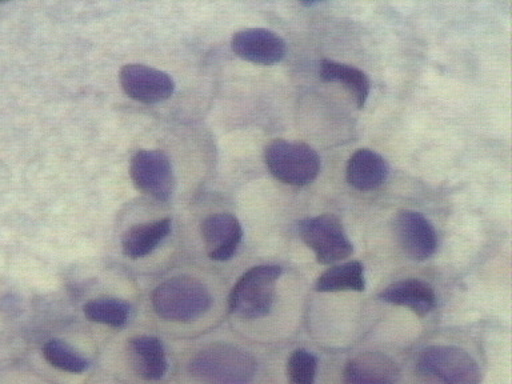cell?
I'll return each instance as SVG.
<instances>
[{
    "label": "cell",
    "mask_w": 512,
    "mask_h": 384,
    "mask_svg": "<svg viewBox=\"0 0 512 384\" xmlns=\"http://www.w3.org/2000/svg\"><path fill=\"white\" fill-rule=\"evenodd\" d=\"M299 234L307 247L315 252L320 264L340 262L354 252L342 222L332 214L303 219L299 223Z\"/></svg>",
    "instance_id": "8992f818"
},
{
    "label": "cell",
    "mask_w": 512,
    "mask_h": 384,
    "mask_svg": "<svg viewBox=\"0 0 512 384\" xmlns=\"http://www.w3.org/2000/svg\"><path fill=\"white\" fill-rule=\"evenodd\" d=\"M42 352L44 359L60 371L82 374L88 368V360L63 340H48L44 343Z\"/></svg>",
    "instance_id": "ffe728a7"
},
{
    "label": "cell",
    "mask_w": 512,
    "mask_h": 384,
    "mask_svg": "<svg viewBox=\"0 0 512 384\" xmlns=\"http://www.w3.org/2000/svg\"><path fill=\"white\" fill-rule=\"evenodd\" d=\"M318 359L310 351L295 350L287 362V374L291 384H315Z\"/></svg>",
    "instance_id": "44dd1931"
},
{
    "label": "cell",
    "mask_w": 512,
    "mask_h": 384,
    "mask_svg": "<svg viewBox=\"0 0 512 384\" xmlns=\"http://www.w3.org/2000/svg\"><path fill=\"white\" fill-rule=\"evenodd\" d=\"M395 232L400 247L408 258L423 262L435 254L438 247L435 228L420 212H399L395 220Z\"/></svg>",
    "instance_id": "9c48e42d"
},
{
    "label": "cell",
    "mask_w": 512,
    "mask_h": 384,
    "mask_svg": "<svg viewBox=\"0 0 512 384\" xmlns=\"http://www.w3.org/2000/svg\"><path fill=\"white\" fill-rule=\"evenodd\" d=\"M264 160L271 174L290 186H307L320 171L319 155L306 143L276 139L266 147Z\"/></svg>",
    "instance_id": "277c9868"
},
{
    "label": "cell",
    "mask_w": 512,
    "mask_h": 384,
    "mask_svg": "<svg viewBox=\"0 0 512 384\" xmlns=\"http://www.w3.org/2000/svg\"><path fill=\"white\" fill-rule=\"evenodd\" d=\"M152 307L159 318L187 323L210 310L212 298L206 286L190 276H175L156 287Z\"/></svg>",
    "instance_id": "6da1fadb"
},
{
    "label": "cell",
    "mask_w": 512,
    "mask_h": 384,
    "mask_svg": "<svg viewBox=\"0 0 512 384\" xmlns=\"http://www.w3.org/2000/svg\"><path fill=\"white\" fill-rule=\"evenodd\" d=\"M380 300L406 307L418 316H426L435 308L436 296L430 284L419 279H403L384 288Z\"/></svg>",
    "instance_id": "4fadbf2b"
},
{
    "label": "cell",
    "mask_w": 512,
    "mask_h": 384,
    "mask_svg": "<svg viewBox=\"0 0 512 384\" xmlns=\"http://www.w3.org/2000/svg\"><path fill=\"white\" fill-rule=\"evenodd\" d=\"M171 224V219L166 218L128 228L122 238L123 254L130 259L150 255L170 234Z\"/></svg>",
    "instance_id": "2e32d148"
},
{
    "label": "cell",
    "mask_w": 512,
    "mask_h": 384,
    "mask_svg": "<svg viewBox=\"0 0 512 384\" xmlns=\"http://www.w3.org/2000/svg\"><path fill=\"white\" fill-rule=\"evenodd\" d=\"M400 370L390 356L382 352H363L344 368L343 384H399Z\"/></svg>",
    "instance_id": "7c38bea8"
},
{
    "label": "cell",
    "mask_w": 512,
    "mask_h": 384,
    "mask_svg": "<svg viewBox=\"0 0 512 384\" xmlns=\"http://www.w3.org/2000/svg\"><path fill=\"white\" fill-rule=\"evenodd\" d=\"M83 312L91 322L120 328L128 322L130 306L120 299L99 298L84 304Z\"/></svg>",
    "instance_id": "d6986e66"
},
{
    "label": "cell",
    "mask_w": 512,
    "mask_h": 384,
    "mask_svg": "<svg viewBox=\"0 0 512 384\" xmlns=\"http://www.w3.org/2000/svg\"><path fill=\"white\" fill-rule=\"evenodd\" d=\"M390 167L378 152L360 148L347 164V182L359 191H372L386 182Z\"/></svg>",
    "instance_id": "9a60e30c"
},
{
    "label": "cell",
    "mask_w": 512,
    "mask_h": 384,
    "mask_svg": "<svg viewBox=\"0 0 512 384\" xmlns=\"http://www.w3.org/2000/svg\"><path fill=\"white\" fill-rule=\"evenodd\" d=\"M366 288L363 264L358 260L338 264L324 271L316 280L318 292L363 291Z\"/></svg>",
    "instance_id": "ac0fdd59"
},
{
    "label": "cell",
    "mask_w": 512,
    "mask_h": 384,
    "mask_svg": "<svg viewBox=\"0 0 512 384\" xmlns=\"http://www.w3.org/2000/svg\"><path fill=\"white\" fill-rule=\"evenodd\" d=\"M130 174L136 188L152 198L166 202L174 194V171L170 159L162 151L136 152L131 160Z\"/></svg>",
    "instance_id": "52a82bcc"
},
{
    "label": "cell",
    "mask_w": 512,
    "mask_h": 384,
    "mask_svg": "<svg viewBox=\"0 0 512 384\" xmlns=\"http://www.w3.org/2000/svg\"><path fill=\"white\" fill-rule=\"evenodd\" d=\"M232 51L247 62L272 66L286 55V43L266 28H246L232 38Z\"/></svg>",
    "instance_id": "30bf717a"
},
{
    "label": "cell",
    "mask_w": 512,
    "mask_h": 384,
    "mask_svg": "<svg viewBox=\"0 0 512 384\" xmlns=\"http://www.w3.org/2000/svg\"><path fill=\"white\" fill-rule=\"evenodd\" d=\"M132 367L140 378L162 379L168 370L166 350L162 340L155 336L140 335L128 343Z\"/></svg>",
    "instance_id": "5bb4252c"
},
{
    "label": "cell",
    "mask_w": 512,
    "mask_h": 384,
    "mask_svg": "<svg viewBox=\"0 0 512 384\" xmlns=\"http://www.w3.org/2000/svg\"><path fill=\"white\" fill-rule=\"evenodd\" d=\"M282 272V267L276 264H263L244 272L230 294L231 314L247 320L270 314L275 302L276 283Z\"/></svg>",
    "instance_id": "3957f363"
},
{
    "label": "cell",
    "mask_w": 512,
    "mask_h": 384,
    "mask_svg": "<svg viewBox=\"0 0 512 384\" xmlns=\"http://www.w3.org/2000/svg\"><path fill=\"white\" fill-rule=\"evenodd\" d=\"M419 370L442 384H480L482 372L467 351L456 346H430L420 352Z\"/></svg>",
    "instance_id": "5b68a950"
},
{
    "label": "cell",
    "mask_w": 512,
    "mask_h": 384,
    "mask_svg": "<svg viewBox=\"0 0 512 384\" xmlns=\"http://www.w3.org/2000/svg\"><path fill=\"white\" fill-rule=\"evenodd\" d=\"M190 372L203 384H250L256 374V360L242 348L214 344L194 356Z\"/></svg>",
    "instance_id": "7a4b0ae2"
},
{
    "label": "cell",
    "mask_w": 512,
    "mask_h": 384,
    "mask_svg": "<svg viewBox=\"0 0 512 384\" xmlns=\"http://www.w3.org/2000/svg\"><path fill=\"white\" fill-rule=\"evenodd\" d=\"M202 238L207 254L215 262H227L238 251L243 239V228L231 214H214L202 222Z\"/></svg>",
    "instance_id": "8fae6325"
},
{
    "label": "cell",
    "mask_w": 512,
    "mask_h": 384,
    "mask_svg": "<svg viewBox=\"0 0 512 384\" xmlns=\"http://www.w3.org/2000/svg\"><path fill=\"white\" fill-rule=\"evenodd\" d=\"M319 75L323 82L343 84L355 96L359 108H363L366 104L371 83L368 76L359 68L324 59L320 63Z\"/></svg>",
    "instance_id": "e0dca14e"
},
{
    "label": "cell",
    "mask_w": 512,
    "mask_h": 384,
    "mask_svg": "<svg viewBox=\"0 0 512 384\" xmlns=\"http://www.w3.org/2000/svg\"><path fill=\"white\" fill-rule=\"evenodd\" d=\"M119 80L123 91L140 103H162L175 91L174 80L167 72L143 64H127L120 70Z\"/></svg>",
    "instance_id": "ba28073f"
}]
</instances>
